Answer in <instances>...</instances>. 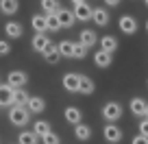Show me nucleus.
<instances>
[{"label":"nucleus","instance_id":"nucleus-1","mask_svg":"<svg viewBox=\"0 0 148 144\" xmlns=\"http://www.w3.org/2000/svg\"><path fill=\"white\" fill-rule=\"evenodd\" d=\"M9 120H11V125H15V127L28 125V120H31L28 107H11L9 109Z\"/></svg>","mask_w":148,"mask_h":144},{"label":"nucleus","instance_id":"nucleus-2","mask_svg":"<svg viewBox=\"0 0 148 144\" xmlns=\"http://www.w3.org/2000/svg\"><path fill=\"white\" fill-rule=\"evenodd\" d=\"M74 15L79 22H87V20H94V9L83 0H74Z\"/></svg>","mask_w":148,"mask_h":144},{"label":"nucleus","instance_id":"nucleus-3","mask_svg":"<svg viewBox=\"0 0 148 144\" xmlns=\"http://www.w3.org/2000/svg\"><path fill=\"white\" fill-rule=\"evenodd\" d=\"M102 116L113 125L116 120L122 118V105H120V103H107V105L102 107Z\"/></svg>","mask_w":148,"mask_h":144},{"label":"nucleus","instance_id":"nucleus-4","mask_svg":"<svg viewBox=\"0 0 148 144\" xmlns=\"http://www.w3.org/2000/svg\"><path fill=\"white\" fill-rule=\"evenodd\" d=\"M26 72H20V70H15V72H9V76H7V83L11 85V88L15 90H22V85H26Z\"/></svg>","mask_w":148,"mask_h":144},{"label":"nucleus","instance_id":"nucleus-5","mask_svg":"<svg viewBox=\"0 0 148 144\" xmlns=\"http://www.w3.org/2000/svg\"><path fill=\"white\" fill-rule=\"evenodd\" d=\"M102 133H105V140H107V142H111V144H118L122 140V129H120V127H116V125H111V122L105 127Z\"/></svg>","mask_w":148,"mask_h":144},{"label":"nucleus","instance_id":"nucleus-6","mask_svg":"<svg viewBox=\"0 0 148 144\" xmlns=\"http://www.w3.org/2000/svg\"><path fill=\"white\" fill-rule=\"evenodd\" d=\"M63 88L68 92H79L81 88V74H74V72H68L63 76Z\"/></svg>","mask_w":148,"mask_h":144},{"label":"nucleus","instance_id":"nucleus-7","mask_svg":"<svg viewBox=\"0 0 148 144\" xmlns=\"http://www.w3.org/2000/svg\"><path fill=\"white\" fill-rule=\"evenodd\" d=\"M118 24H120V31L126 33V35H133V33L137 31V22H135V18H131V15H122Z\"/></svg>","mask_w":148,"mask_h":144},{"label":"nucleus","instance_id":"nucleus-8","mask_svg":"<svg viewBox=\"0 0 148 144\" xmlns=\"http://www.w3.org/2000/svg\"><path fill=\"white\" fill-rule=\"evenodd\" d=\"M59 22H61V28H72L74 22H76V15L74 11H68V9H59Z\"/></svg>","mask_w":148,"mask_h":144},{"label":"nucleus","instance_id":"nucleus-9","mask_svg":"<svg viewBox=\"0 0 148 144\" xmlns=\"http://www.w3.org/2000/svg\"><path fill=\"white\" fill-rule=\"evenodd\" d=\"M65 120L70 122V125H74V127H79V125H83V114H81V109L79 107H68V109H65Z\"/></svg>","mask_w":148,"mask_h":144},{"label":"nucleus","instance_id":"nucleus-10","mask_svg":"<svg viewBox=\"0 0 148 144\" xmlns=\"http://www.w3.org/2000/svg\"><path fill=\"white\" fill-rule=\"evenodd\" d=\"M0 92H2V96H0V105L2 107H9L11 101H13V94H15V88H11L9 83H2V88H0Z\"/></svg>","mask_w":148,"mask_h":144},{"label":"nucleus","instance_id":"nucleus-11","mask_svg":"<svg viewBox=\"0 0 148 144\" xmlns=\"http://www.w3.org/2000/svg\"><path fill=\"white\" fill-rule=\"evenodd\" d=\"M28 101H31V96L26 94V90H15V94H13V101H11V107H26L28 105Z\"/></svg>","mask_w":148,"mask_h":144},{"label":"nucleus","instance_id":"nucleus-12","mask_svg":"<svg viewBox=\"0 0 148 144\" xmlns=\"http://www.w3.org/2000/svg\"><path fill=\"white\" fill-rule=\"evenodd\" d=\"M28 112L31 114H42L44 109H46V101H44L42 96H31V101H28Z\"/></svg>","mask_w":148,"mask_h":144},{"label":"nucleus","instance_id":"nucleus-13","mask_svg":"<svg viewBox=\"0 0 148 144\" xmlns=\"http://www.w3.org/2000/svg\"><path fill=\"white\" fill-rule=\"evenodd\" d=\"M33 50H37V52H46L48 50V46H50V39L46 37V35H35V37H33Z\"/></svg>","mask_w":148,"mask_h":144},{"label":"nucleus","instance_id":"nucleus-14","mask_svg":"<svg viewBox=\"0 0 148 144\" xmlns=\"http://www.w3.org/2000/svg\"><path fill=\"white\" fill-rule=\"evenodd\" d=\"M146 109H148V103L144 98H131V112L135 116H146Z\"/></svg>","mask_w":148,"mask_h":144},{"label":"nucleus","instance_id":"nucleus-15","mask_svg":"<svg viewBox=\"0 0 148 144\" xmlns=\"http://www.w3.org/2000/svg\"><path fill=\"white\" fill-rule=\"evenodd\" d=\"M31 26L35 28V33H37V35H44V31H48L46 15H33V20H31Z\"/></svg>","mask_w":148,"mask_h":144},{"label":"nucleus","instance_id":"nucleus-16","mask_svg":"<svg viewBox=\"0 0 148 144\" xmlns=\"http://www.w3.org/2000/svg\"><path fill=\"white\" fill-rule=\"evenodd\" d=\"M79 42L83 44V46H94L96 44V33L92 31V28H85V31H81V35H79Z\"/></svg>","mask_w":148,"mask_h":144},{"label":"nucleus","instance_id":"nucleus-17","mask_svg":"<svg viewBox=\"0 0 148 144\" xmlns=\"http://www.w3.org/2000/svg\"><path fill=\"white\" fill-rule=\"evenodd\" d=\"M5 33L9 35V37H13V39L22 37V24L20 22H7L5 24Z\"/></svg>","mask_w":148,"mask_h":144},{"label":"nucleus","instance_id":"nucleus-18","mask_svg":"<svg viewBox=\"0 0 148 144\" xmlns=\"http://www.w3.org/2000/svg\"><path fill=\"white\" fill-rule=\"evenodd\" d=\"M74 138L81 140V142H87V140L92 138V129H89L87 125H79V127H74Z\"/></svg>","mask_w":148,"mask_h":144},{"label":"nucleus","instance_id":"nucleus-19","mask_svg":"<svg viewBox=\"0 0 148 144\" xmlns=\"http://www.w3.org/2000/svg\"><path fill=\"white\" fill-rule=\"evenodd\" d=\"M100 50H105V52H109V55H111V52H116V48H118V39L116 37H111V35H107V37H102L100 39Z\"/></svg>","mask_w":148,"mask_h":144},{"label":"nucleus","instance_id":"nucleus-20","mask_svg":"<svg viewBox=\"0 0 148 144\" xmlns=\"http://www.w3.org/2000/svg\"><path fill=\"white\" fill-rule=\"evenodd\" d=\"M94 63L98 65V68H107V65L111 63V55L105 50H96V55H94Z\"/></svg>","mask_w":148,"mask_h":144},{"label":"nucleus","instance_id":"nucleus-21","mask_svg":"<svg viewBox=\"0 0 148 144\" xmlns=\"http://www.w3.org/2000/svg\"><path fill=\"white\" fill-rule=\"evenodd\" d=\"M18 7H20L18 0H2V2H0V9H2V13H7V15L18 13Z\"/></svg>","mask_w":148,"mask_h":144},{"label":"nucleus","instance_id":"nucleus-22","mask_svg":"<svg viewBox=\"0 0 148 144\" xmlns=\"http://www.w3.org/2000/svg\"><path fill=\"white\" fill-rule=\"evenodd\" d=\"M59 57H61V52H59V48H57L55 44H50V46H48V50L44 52L46 63H57V61H59Z\"/></svg>","mask_w":148,"mask_h":144},{"label":"nucleus","instance_id":"nucleus-23","mask_svg":"<svg viewBox=\"0 0 148 144\" xmlns=\"http://www.w3.org/2000/svg\"><path fill=\"white\" fill-rule=\"evenodd\" d=\"M37 138H39V135H37L35 131H22V133L18 135V144H37Z\"/></svg>","mask_w":148,"mask_h":144},{"label":"nucleus","instance_id":"nucleus-24","mask_svg":"<svg viewBox=\"0 0 148 144\" xmlns=\"http://www.w3.org/2000/svg\"><path fill=\"white\" fill-rule=\"evenodd\" d=\"M33 131H35V133L39 135L42 140L46 138L48 133H52V131H50V125H48L46 120H37V122H35V127H33Z\"/></svg>","mask_w":148,"mask_h":144},{"label":"nucleus","instance_id":"nucleus-25","mask_svg":"<svg viewBox=\"0 0 148 144\" xmlns=\"http://www.w3.org/2000/svg\"><path fill=\"white\" fill-rule=\"evenodd\" d=\"M94 22H96L98 26H107V24H109V11L94 9Z\"/></svg>","mask_w":148,"mask_h":144},{"label":"nucleus","instance_id":"nucleus-26","mask_svg":"<svg viewBox=\"0 0 148 144\" xmlns=\"http://www.w3.org/2000/svg\"><path fill=\"white\" fill-rule=\"evenodd\" d=\"M57 48H59L61 57H74V44L68 42V39H63V42L57 44Z\"/></svg>","mask_w":148,"mask_h":144},{"label":"nucleus","instance_id":"nucleus-27","mask_svg":"<svg viewBox=\"0 0 148 144\" xmlns=\"http://www.w3.org/2000/svg\"><path fill=\"white\" fill-rule=\"evenodd\" d=\"M79 92L81 94H92L94 92V81L89 79V76L81 74V88H79Z\"/></svg>","mask_w":148,"mask_h":144},{"label":"nucleus","instance_id":"nucleus-28","mask_svg":"<svg viewBox=\"0 0 148 144\" xmlns=\"http://www.w3.org/2000/svg\"><path fill=\"white\" fill-rule=\"evenodd\" d=\"M46 22H48V31H59L61 28V22H59V15L57 13H52V15L46 13Z\"/></svg>","mask_w":148,"mask_h":144},{"label":"nucleus","instance_id":"nucleus-29","mask_svg":"<svg viewBox=\"0 0 148 144\" xmlns=\"http://www.w3.org/2000/svg\"><path fill=\"white\" fill-rule=\"evenodd\" d=\"M42 9H44V11H48V15H52V13H59L61 7L57 5L55 0H44V2H42Z\"/></svg>","mask_w":148,"mask_h":144},{"label":"nucleus","instance_id":"nucleus-30","mask_svg":"<svg viewBox=\"0 0 148 144\" xmlns=\"http://www.w3.org/2000/svg\"><path fill=\"white\" fill-rule=\"evenodd\" d=\"M87 55V46H83V44H74V57H76V59H83V57Z\"/></svg>","mask_w":148,"mask_h":144},{"label":"nucleus","instance_id":"nucleus-31","mask_svg":"<svg viewBox=\"0 0 148 144\" xmlns=\"http://www.w3.org/2000/svg\"><path fill=\"white\" fill-rule=\"evenodd\" d=\"M44 144H59V135L57 133H48L46 138H44Z\"/></svg>","mask_w":148,"mask_h":144},{"label":"nucleus","instance_id":"nucleus-32","mask_svg":"<svg viewBox=\"0 0 148 144\" xmlns=\"http://www.w3.org/2000/svg\"><path fill=\"white\" fill-rule=\"evenodd\" d=\"M139 135L148 138V120H142V122H139Z\"/></svg>","mask_w":148,"mask_h":144},{"label":"nucleus","instance_id":"nucleus-33","mask_svg":"<svg viewBox=\"0 0 148 144\" xmlns=\"http://www.w3.org/2000/svg\"><path fill=\"white\" fill-rule=\"evenodd\" d=\"M11 50V46H9V42H5V39H2V42H0V52H2V55H7V52Z\"/></svg>","mask_w":148,"mask_h":144},{"label":"nucleus","instance_id":"nucleus-34","mask_svg":"<svg viewBox=\"0 0 148 144\" xmlns=\"http://www.w3.org/2000/svg\"><path fill=\"white\" fill-rule=\"evenodd\" d=\"M133 144H148V138H144V135H137V138H133Z\"/></svg>","mask_w":148,"mask_h":144},{"label":"nucleus","instance_id":"nucleus-35","mask_svg":"<svg viewBox=\"0 0 148 144\" xmlns=\"http://www.w3.org/2000/svg\"><path fill=\"white\" fill-rule=\"evenodd\" d=\"M118 5H120V2H118V0H107V7H113V9H116Z\"/></svg>","mask_w":148,"mask_h":144},{"label":"nucleus","instance_id":"nucleus-36","mask_svg":"<svg viewBox=\"0 0 148 144\" xmlns=\"http://www.w3.org/2000/svg\"><path fill=\"white\" fill-rule=\"evenodd\" d=\"M146 31H148V20H146Z\"/></svg>","mask_w":148,"mask_h":144},{"label":"nucleus","instance_id":"nucleus-37","mask_svg":"<svg viewBox=\"0 0 148 144\" xmlns=\"http://www.w3.org/2000/svg\"><path fill=\"white\" fill-rule=\"evenodd\" d=\"M146 120H148V109H146Z\"/></svg>","mask_w":148,"mask_h":144},{"label":"nucleus","instance_id":"nucleus-38","mask_svg":"<svg viewBox=\"0 0 148 144\" xmlns=\"http://www.w3.org/2000/svg\"><path fill=\"white\" fill-rule=\"evenodd\" d=\"M146 7H148V2H146Z\"/></svg>","mask_w":148,"mask_h":144}]
</instances>
